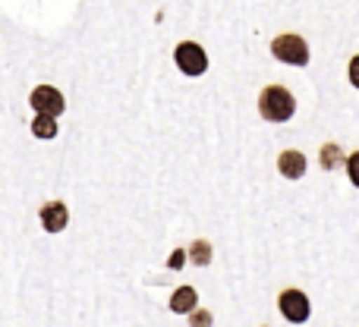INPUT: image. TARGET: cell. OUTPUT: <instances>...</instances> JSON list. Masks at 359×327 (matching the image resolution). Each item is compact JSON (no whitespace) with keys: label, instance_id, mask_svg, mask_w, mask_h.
I'll use <instances>...</instances> for the list:
<instances>
[{"label":"cell","instance_id":"1","mask_svg":"<svg viewBox=\"0 0 359 327\" xmlns=\"http://www.w3.org/2000/svg\"><path fill=\"white\" fill-rule=\"evenodd\" d=\"M293 111H297V101L284 85H268L259 95V113L268 123H287L293 117Z\"/></svg>","mask_w":359,"mask_h":327},{"label":"cell","instance_id":"2","mask_svg":"<svg viewBox=\"0 0 359 327\" xmlns=\"http://www.w3.org/2000/svg\"><path fill=\"white\" fill-rule=\"evenodd\" d=\"M271 54L280 63H290V67H306L309 63V44L299 35H278L271 41Z\"/></svg>","mask_w":359,"mask_h":327},{"label":"cell","instance_id":"3","mask_svg":"<svg viewBox=\"0 0 359 327\" xmlns=\"http://www.w3.org/2000/svg\"><path fill=\"white\" fill-rule=\"evenodd\" d=\"M278 309L290 324L309 321V296L303 290H284L278 299Z\"/></svg>","mask_w":359,"mask_h":327},{"label":"cell","instance_id":"4","mask_svg":"<svg viewBox=\"0 0 359 327\" xmlns=\"http://www.w3.org/2000/svg\"><path fill=\"white\" fill-rule=\"evenodd\" d=\"M174 60H177V67L183 69L186 76H202L205 69H208V54H205L196 41H183V44H180Z\"/></svg>","mask_w":359,"mask_h":327},{"label":"cell","instance_id":"5","mask_svg":"<svg viewBox=\"0 0 359 327\" xmlns=\"http://www.w3.org/2000/svg\"><path fill=\"white\" fill-rule=\"evenodd\" d=\"M29 104L35 107V113H50V117H60V113L67 111V101H63V95L57 92L54 85H38V88H32Z\"/></svg>","mask_w":359,"mask_h":327},{"label":"cell","instance_id":"6","mask_svg":"<svg viewBox=\"0 0 359 327\" xmlns=\"http://www.w3.org/2000/svg\"><path fill=\"white\" fill-rule=\"evenodd\" d=\"M69 223V211L63 202H48L41 208V227L48 230V233H63Z\"/></svg>","mask_w":359,"mask_h":327},{"label":"cell","instance_id":"7","mask_svg":"<svg viewBox=\"0 0 359 327\" xmlns=\"http://www.w3.org/2000/svg\"><path fill=\"white\" fill-rule=\"evenodd\" d=\"M278 167L287 179H299L306 173V155L303 151H284V155L278 158Z\"/></svg>","mask_w":359,"mask_h":327},{"label":"cell","instance_id":"8","mask_svg":"<svg viewBox=\"0 0 359 327\" xmlns=\"http://www.w3.org/2000/svg\"><path fill=\"white\" fill-rule=\"evenodd\" d=\"M196 290L192 286H180V290L170 296V312H177V315H189L192 309H196Z\"/></svg>","mask_w":359,"mask_h":327},{"label":"cell","instance_id":"9","mask_svg":"<svg viewBox=\"0 0 359 327\" xmlns=\"http://www.w3.org/2000/svg\"><path fill=\"white\" fill-rule=\"evenodd\" d=\"M32 132H35V139H57V117L38 113V117L32 120Z\"/></svg>","mask_w":359,"mask_h":327},{"label":"cell","instance_id":"10","mask_svg":"<svg viewBox=\"0 0 359 327\" xmlns=\"http://www.w3.org/2000/svg\"><path fill=\"white\" fill-rule=\"evenodd\" d=\"M186 255H189L192 265L205 267V265L211 261V246H208V239H196V242L189 246V252H186Z\"/></svg>","mask_w":359,"mask_h":327},{"label":"cell","instance_id":"11","mask_svg":"<svg viewBox=\"0 0 359 327\" xmlns=\"http://www.w3.org/2000/svg\"><path fill=\"white\" fill-rule=\"evenodd\" d=\"M344 161V155H341V148L337 145H325V151H322V164L328 167V170H334L337 164Z\"/></svg>","mask_w":359,"mask_h":327},{"label":"cell","instance_id":"12","mask_svg":"<svg viewBox=\"0 0 359 327\" xmlns=\"http://www.w3.org/2000/svg\"><path fill=\"white\" fill-rule=\"evenodd\" d=\"M347 173H350V183L359 189V151H353V155L347 158Z\"/></svg>","mask_w":359,"mask_h":327},{"label":"cell","instance_id":"13","mask_svg":"<svg viewBox=\"0 0 359 327\" xmlns=\"http://www.w3.org/2000/svg\"><path fill=\"white\" fill-rule=\"evenodd\" d=\"M350 82H353V88H359V54L350 60Z\"/></svg>","mask_w":359,"mask_h":327},{"label":"cell","instance_id":"14","mask_svg":"<svg viewBox=\"0 0 359 327\" xmlns=\"http://www.w3.org/2000/svg\"><path fill=\"white\" fill-rule=\"evenodd\" d=\"M183 258H186V252H183V249H177L174 258H170V267H174V271H177V267H183Z\"/></svg>","mask_w":359,"mask_h":327}]
</instances>
